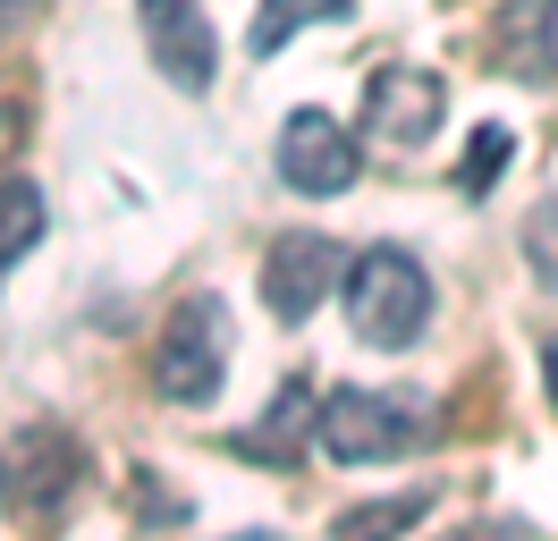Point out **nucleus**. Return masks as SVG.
<instances>
[{
  "label": "nucleus",
  "mask_w": 558,
  "mask_h": 541,
  "mask_svg": "<svg viewBox=\"0 0 558 541\" xmlns=\"http://www.w3.org/2000/svg\"><path fill=\"white\" fill-rule=\"evenodd\" d=\"M314 440L339 466H389L415 440H432V406L398 398V389H330L314 406Z\"/></svg>",
  "instance_id": "nucleus-1"
},
{
  "label": "nucleus",
  "mask_w": 558,
  "mask_h": 541,
  "mask_svg": "<svg viewBox=\"0 0 558 541\" xmlns=\"http://www.w3.org/2000/svg\"><path fill=\"white\" fill-rule=\"evenodd\" d=\"M348 322L364 347H415L432 322V270L407 245H373L348 270Z\"/></svg>",
  "instance_id": "nucleus-2"
},
{
  "label": "nucleus",
  "mask_w": 558,
  "mask_h": 541,
  "mask_svg": "<svg viewBox=\"0 0 558 541\" xmlns=\"http://www.w3.org/2000/svg\"><path fill=\"white\" fill-rule=\"evenodd\" d=\"M85 491V448L60 423H17L0 440V516H26V525H51L60 507Z\"/></svg>",
  "instance_id": "nucleus-3"
},
{
  "label": "nucleus",
  "mask_w": 558,
  "mask_h": 541,
  "mask_svg": "<svg viewBox=\"0 0 558 541\" xmlns=\"http://www.w3.org/2000/svg\"><path fill=\"white\" fill-rule=\"evenodd\" d=\"M229 381V304L220 297H186L161 322V347H153V389L170 406H211Z\"/></svg>",
  "instance_id": "nucleus-4"
},
{
  "label": "nucleus",
  "mask_w": 558,
  "mask_h": 541,
  "mask_svg": "<svg viewBox=\"0 0 558 541\" xmlns=\"http://www.w3.org/2000/svg\"><path fill=\"white\" fill-rule=\"evenodd\" d=\"M355 169H364V153L330 110H288V128H279V187L288 195H348Z\"/></svg>",
  "instance_id": "nucleus-5"
},
{
  "label": "nucleus",
  "mask_w": 558,
  "mask_h": 541,
  "mask_svg": "<svg viewBox=\"0 0 558 541\" xmlns=\"http://www.w3.org/2000/svg\"><path fill=\"white\" fill-rule=\"evenodd\" d=\"M339 270H348V254L322 229H288V237H271V254H263V304H271L279 322H314L322 297L339 288Z\"/></svg>",
  "instance_id": "nucleus-6"
},
{
  "label": "nucleus",
  "mask_w": 558,
  "mask_h": 541,
  "mask_svg": "<svg viewBox=\"0 0 558 541\" xmlns=\"http://www.w3.org/2000/svg\"><path fill=\"white\" fill-rule=\"evenodd\" d=\"M440 110H449V85L432 68H373V85H364V128L381 144H432Z\"/></svg>",
  "instance_id": "nucleus-7"
},
{
  "label": "nucleus",
  "mask_w": 558,
  "mask_h": 541,
  "mask_svg": "<svg viewBox=\"0 0 558 541\" xmlns=\"http://www.w3.org/2000/svg\"><path fill=\"white\" fill-rule=\"evenodd\" d=\"M144 43H153V60L170 76L178 94H204L211 76H220V34L195 0H144Z\"/></svg>",
  "instance_id": "nucleus-8"
},
{
  "label": "nucleus",
  "mask_w": 558,
  "mask_h": 541,
  "mask_svg": "<svg viewBox=\"0 0 558 541\" xmlns=\"http://www.w3.org/2000/svg\"><path fill=\"white\" fill-rule=\"evenodd\" d=\"M305 440H314V389H305V381H288V389L263 406V423L238 432L229 448L254 457V466H296V448H305Z\"/></svg>",
  "instance_id": "nucleus-9"
},
{
  "label": "nucleus",
  "mask_w": 558,
  "mask_h": 541,
  "mask_svg": "<svg viewBox=\"0 0 558 541\" xmlns=\"http://www.w3.org/2000/svg\"><path fill=\"white\" fill-rule=\"evenodd\" d=\"M499 43H508V68H517V76L550 85L558 76V0H517L508 26H499Z\"/></svg>",
  "instance_id": "nucleus-10"
},
{
  "label": "nucleus",
  "mask_w": 558,
  "mask_h": 541,
  "mask_svg": "<svg viewBox=\"0 0 558 541\" xmlns=\"http://www.w3.org/2000/svg\"><path fill=\"white\" fill-rule=\"evenodd\" d=\"M330 17H348V0H263V9H254V26H245V51H254V60H271L279 43H296L305 26H330Z\"/></svg>",
  "instance_id": "nucleus-11"
},
{
  "label": "nucleus",
  "mask_w": 558,
  "mask_h": 541,
  "mask_svg": "<svg viewBox=\"0 0 558 541\" xmlns=\"http://www.w3.org/2000/svg\"><path fill=\"white\" fill-rule=\"evenodd\" d=\"M35 237H43V195L26 178H0V279L35 254Z\"/></svg>",
  "instance_id": "nucleus-12"
},
{
  "label": "nucleus",
  "mask_w": 558,
  "mask_h": 541,
  "mask_svg": "<svg viewBox=\"0 0 558 541\" xmlns=\"http://www.w3.org/2000/svg\"><path fill=\"white\" fill-rule=\"evenodd\" d=\"M423 507H432V491H398V500L348 507V516H339V533H398V525H415Z\"/></svg>",
  "instance_id": "nucleus-13"
},
{
  "label": "nucleus",
  "mask_w": 558,
  "mask_h": 541,
  "mask_svg": "<svg viewBox=\"0 0 558 541\" xmlns=\"http://www.w3.org/2000/svg\"><path fill=\"white\" fill-rule=\"evenodd\" d=\"M524 254H533V279L558 297V203H542V212L524 220Z\"/></svg>",
  "instance_id": "nucleus-14"
},
{
  "label": "nucleus",
  "mask_w": 558,
  "mask_h": 541,
  "mask_svg": "<svg viewBox=\"0 0 558 541\" xmlns=\"http://www.w3.org/2000/svg\"><path fill=\"white\" fill-rule=\"evenodd\" d=\"M508 169V128H490V135H474V153H465V187H490Z\"/></svg>",
  "instance_id": "nucleus-15"
},
{
  "label": "nucleus",
  "mask_w": 558,
  "mask_h": 541,
  "mask_svg": "<svg viewBox=\"0 0 558 541\" xmlns=\"http://www.w3.org/2000/svg\"><path fill=\"white\" fill-rule=\"evenodd\" d=\"M542 381H550V398H558V338L542 347Z\"/></svg>",
  "instance_id": "nucleus-16"
},
{
  "label": "nucleus",
  "mask_w": 558,
  "mask_h": 541,
  "mask_svg": "<svg viewBox=\"0 0 558 541\" xmlns=\"http://www.w3.org/2000/svg\"><path fill=\"white\" fill-rule=\"evenodd\" d=\"M17 17H26V0H0V34L17 26Z\"/></svg>",
  "instance_id": "nucleus-17"
}]
</instances>
